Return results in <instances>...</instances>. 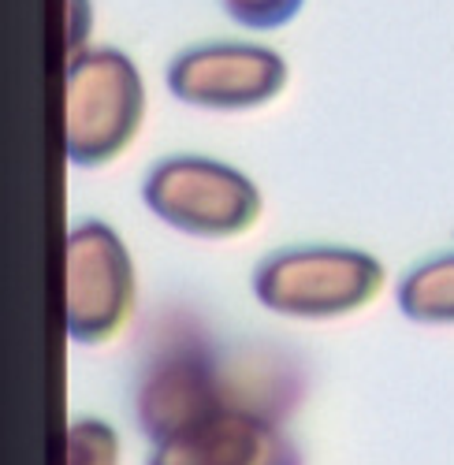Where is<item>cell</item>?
<instances>
[{"mask_svg":"<svg viewBox=\"0 0 454 465\" xmlns=\"http://www.w3.org/2000/svg\"><path fill=\"white\" fill-rule=\"evenodd\" d=\"M64 30H67V56L90 49V30H94V5L90 0H67Z\"/></svg>","mask_w":454,"mask_h":465,"instance_id":"8fae6325","label":"cell"},{"mask_svg":"<svg viewBox=\"0 0 454 465\" xmlns=\"http://www.w3.org/2000/svg\"><path fill=\"white\" fill-rule=\"evenodd\" d=\"M287 60L257 42H205L168 64L175 101L205 112H250L287 90Z\"/></svg>","mask_w":454,"mask_h":465,"instance_id":"5b68a950","label":"cell"},{"mask_svg":"<svg viewBox=\"0 0 454 465\" xmlns=\"http://www.w3.org/2000/svg\"><path fill=\"white\" fill-rule=\"evenodd\" d=\"M395 298L406 321L425 328H454V250L410 268Z\"/></svg>","mask_w":454,"mask_h":465,"instance_id":"ba28073f","label":"cell"},{"mask_svg":"<svg viewBox=\"0 0 454 465\" xmlns=\"http://www.w3.org/2000/svg\"><path fill=\"white\" fill-rule=\"evenodd\" d=\"M384 291V264L354 246H287L253 272V298L276 317L335 321L372 305Z\"/></svg>","mask_w":454,"mask_h":465,"instance_id":"7a4b0ae2","label":"cell"},{"mask_svg":"<svg viewBox=\"0 0 454 465\" xmlns=\"http://www.w3.org/2000/svg\"><path fill=\"white\" fill-rule=\"evenodd\" d=\"M149 465H301V454L276 417L232 406L164 443H153Z\"/></svg>","mask_w":454,"mask_h":465,"instance_id":"52a82bcc","label":"cell"},{"mask_svg":"<svg viewBox=\"0 0 454 465\" xmlns=\"http://www.w3.org/2000/svg\"><path fill=\"white\" fill-rule=\"evenodd\" d=\"M232 406L227 380L202 351H172L161 354L142 376L138 429L153 443H164Z\"/></svg>","mask_w":454,"mask_h":465,"instance_id":"8992f818","label":"cell"},{"mask_svg":"<svg viewBox=\"0 0 454 465\" xmlns=\"http://www.w3.org/2000/svg\"><path fill=\"white\" fill-rule=\"evenodd\" d=\"M142 202L191 239H235L264 213L261 186L246 172L198 153L157 161L142 183Z\"/></svg>","mask_w":454,"mask_h":465,"instance_id":"3957f363","label":"cell"},{"mask_svg":"<svg viewBox=\"0 0 454 465\" xmlns=\"http://www.w3.org/2000/svg\"><path fill=\"white\" fill-rule=\"evenodd\" d=\"M134 257L104 220L74 223L64 250V317L79 346L112 342L134 317Z\"/></svg>","mask_w":454,"mask_h":465,"instance_id":"277c9868","label":"cell"},{"mask_svg":"<svg viewBox=\"0 0 454 465\" xmlns=\"http://www.w3.org/2000/svg\"><path fill=\"white\" fill-rule=\"evenodd\" d=\"M67 465H120V432L101 417L67 424Z\"/></svg>","mask_w":454,"mask_h":465,"instance_id":"9c48e42d","label":"cell"},{"mask_svg":"<svg viewBox=\"0 0 454 465\" xmlns=\"http://www.w3.org/2000/svg\"><path fill=\"white\" fill-rule=\"evenodd\" d=\"M145 120V83L120 49H83L64 74V145L74 168H104L131 149Z\"/></svg>","mask_w":454,"mask_h":465,"instance_id":"6da1fadb","label":"cell"},{"mask_svg":"<svg viewBox=\"0 0 454 465\" xmlns=\"http://www.w3.org/2000/svg\"><path fill=\"white\" fill-rule=\"evenodd\" d=\"M227 19L239 23L242 30H280L298 12L306 8V0H220Z\"/></svg>","mask_w":454,"mask_h":465,"instance_id":"30bf717a","label":"cell"}]
</instances>
